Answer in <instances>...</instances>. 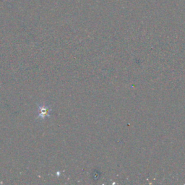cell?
I'll return each instance as SVG.
<instances>
[{
  "instance_id": "1",
  "label": "cell",
  "mask_w": 185,
  "mask_h": 185,
  "mask_svg": "<svg viewBox=\"0 0 185 185\" xmlns=\"http://www.w3.org/2000/svg\"><path fill=\"white\" fill-rule=\"evenodd\" d=\"M39 117H41L42 118H44L45 117H49V112H50V109L49 107H45V106H42V107H39Z\"/></svg>"
}]
</instances>
